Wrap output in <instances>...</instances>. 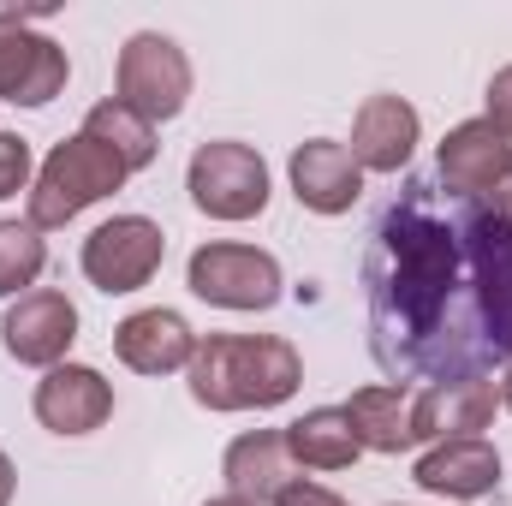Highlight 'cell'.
I'll return each instance as SVG.
<instances>
[{
  "label": "cell",
  "mask_w": 512,
  "mask_h": 506,
  "mask_svg": "<svg viewBox=\"0 0 512 506\" xmlns=\"http://www.w3.org/2000/svg\"><path fill=\"white\" fill-rule=\"evenodd\" d=\"M131 173L96 143V137H66V143H54L48 149V161L36 167V185H30V227L36 233H48V227H66V221H78L90 203H102V197H114L120 185H126Z\"/></svg>",
  "instance_id": "3"
},
{
  "label": "cell",
  "mask_w": 512,
  "mask_h": 506,
  "mask_svg": "<svg viewBox=\"0 0 512 506\" xmlns=\"http://www.w3.org/2000/svg\"><path fill=\"white\" fill-rule=\"evenodd\" d=\"M48 268V245L30 221H0V298L36 292V274Z\"/></svg>",
  "instance_id": "21"
},
{
  "label": "cell",
  "mask_w": 512,
  "mask_h": 506,
  "mask_svg": "<svg viewBox=\"0 0 512 506\" xmlns=\"http://www.w3.org/2000/svg\"><path fill=\"white\" fill-rule=\"evenodd\" d=\"M114 352H120V364L137 370V376H173V370H191V358H197V334H191V322L179 316V310H137L126 316L120 328H114Z\"/></svg>",
  "instance_id": "14"
},
{
  "label": "cell",
  "mask_w": 512,
  "mask_h": 506,
  "mask_svg": "<svg viewBox=\"0 0 512 506\" xmlns=\"http://www.w3.org/2000/svg\"><path fill=\"white\" fill-rule=\"evenodd\" d=\"M78 340V304L54 286H36L24 292L6 316H0V346L6 358L30 364V370H54Z\"/></svg>",
  "instance_id": "9"
},
{
  "label": "cell",
  "mask_w": 512,
  "mask_h": 506,
  "mask_svg": "<svg viewBox=\"0 0 512 506\" xmlns=\"http://www.w3.org/2000/svg\"><path fill=\"white\" fill-rule=\"evenodd\" d=\"M346 423L364 453H405L417 447V387L405 381H370L346 399Z\"/></svg>",
  "instance_id": "15"
},
{
  "label": "cell",
  "mask_w": 512,
  "mask_h": 506,
  "mask_svg": "<svg viewBox=\"0 0 512 506\" xmlns=\"http://www.w3.org/2000/svg\"><path fill=\"white\" fill-rule=\"evenodd\" d=\"M483 340H489V328H483L471 215L447 221L429 203V185H411V197L393 203L376 227L370 346H376L382 370L429 376V387H435V381H477Z\"/></svg>",
  "instance_id": "1"
},
{
  "label": "cell",
  "mask_w": 512,
  "mask_h": 506,
  "mask_svg": "<svg viewBox=\"0 0 512 506\" xmlns=\"http://www.w3.org/2000/svg\"><path fill=\"white\" fill-rule=\"evenodd\" d=\"M304 358L280 334H209L191 358V399L209 411H274L298 393Z\"/></svg>",
  "instance_id": "2"
},
{
  "label": "cell",
  "mask_w": 512,
  "mask_h": 506,
  "mask_svg": "<svg viewBox=\"0 0 512 506\" xmlns=\"http://www.w3.org/2000/svg\"><path fill=\"white\" fill-rule=\"evenodd\" d=\"M66 78H72L66 48L48 42L30 18L0 12V102H12V108H48L66 90Z\"/></svg>",
  "instance_id": "7"
},
{
  "label": "cell",
  "mask_w": 512,
  "mask_h": 506,
  "mask_svg": "<svg viewBox=\"0 0 512 506\" xmlns=\"http://www.w3.org/2000/svg\"><path fill=\"white\" fill-rule=\"evenodd\" d=\"M483 120L512 143V66H501V72L489 78V114H483Z\"/></svg>",
  "instance_id": "23"
},
{
  "label": "cell",
  "mask_w": 512,
  "mask_h": 506,
  "mask_svg": "<svg viewBox=\"0 0 512 506\" xmlns=\"http://www.w3.org/2000/svg\"><path fill=\"white\" fill-rule=\"evenodd\" d=\"M435 173H441V185H447L453 197L483 203V197L512 173V143L489 126V120H465V126H453L447 137H441Z\"/></svg>",
  "instance_id": "10"
},
{
  "label": "cell",
  "mask_w": 512,
  "mask_h": 506,
  "mask_svg": "<svg viewBox=\"0 0 512 506\" xmlns=\"http://www.w3.org/2000/svg\"><path fill=\"white\" fill-rule=\"evenodd\" d=\"M292 197L310 209V215H346L358 197H364V167L352 161L346 143L334 137H310L292 149Z\"/></svg>",
  "instance_id": "12"
},
{
  "label": "cell",
  "mask_w": 512,
  "mask_h": 506,
  "mask_svg": "<svg viewBox=\"0 0 512 506\" xmlns=\"http://www.w3.org/2000/svg\"><path fill=\"white\" fill-rule=\"evenodd\" d=\"M280 435H286L292 465H304V471H346L364 453L358 435H352V423H346V405H316L298 423H286Z\"/></svg>",
  "instance_id": "19"
},
{
  "label": "cell",
  "mask_w": 512,
  "mask_h": 506,
  "mask_svg": "<svg viewBox=\"0 0 512 506\" xmlns=\"http://www.w3.org/2000/svg\"><path fill=\"white\" fill-rule=\"evenodd\" d=\"M417 108L405 96H370L352 120V161L364 173H399L411 155H417Z\"/></svg>",
  "instance_id": "16"
},
{
  "label": "cell",
  "mask_w": 512,
  "mask_h": 506,
  "mask_svg": "<svg viewBox=\"0 0 512 506\" xmlns=\"http://www.w3.org/2000/svg\"><path fill=\"white\" fill-rule=\"evenodd\" d=\"M12 495H18V471H12V459L0 453V506H12Z\"/></svg>",
  "instance_id": "26"
},
{
  "label": "cell",
  "mask_w": 512,
  "mask_h": 506,
  "mask_svg": "<svg viewBox=\"0 0 512 506\" xmlns=\"http://www.w3.org/2000/svg\"><path fill=\"white\" fill-rule=\"evenodd\" d=\"M495 393H501V411H512V358H507V370H501V387Z\"/></svg>",
  "instance_id": "27"
},
{
  "label": "cell",
  "mask_w": 512,
  "mask_h": 506,
  "mask_svg": "<svg viewBox=\"0 0 512 506\" xmlns=\"http://www.w3.org/2000/svg\"><path fill=\"white\" fill-rule=\"evenodd\" d=\"M274 506H346V501H340L334 489H322V483H286Z\"/></svg>",
  "instance_id": "24"
},
{
  "label": "cell",
  "mask_w": 512,
  "mask_h": 506,
  "mask_svg": "<svg viewBox=\"0 0 512 506\" xmlns=\"http://www.w3.org/2000/svg\"><path fill=\"white\" fill-rule=\"evenodd\" d=\"M114 417V381L90 364H54L36 381V423L54 435H90Z\"/></svg>",
  "instance_id": "11"
},
{
  "label": "cell",
  "mask_w": 512,
  "mask_h": 506,
  "mask_svg": "<svg viewBox=\"0 0 512 506\" xmlns=\"http://www.w3.org/2000/svg\"><path fill=\"white\" fill-rule=\"evenodd\" d=\"M417 489L429 495H447V501H483L501 489V453L495 441L483 435H459V441H435L423 459H417Z\"/></svg>",
  "instance_id": "13"
},
{
  "label": "cell",
  "mask_w": 512,
  "mask_h": 506,
  "mask_svg": "<svg viewBox=\"0 0 512 506\" xmlns=\"http://www.w3.org/2000/svg\"><path fill=\"white\" fill-rule=\"evenodd\" d=\"M30 173H36L30 143H24L18 131H0V203H6V197H18V191L30 185Z\"/></svg>",
  "instance_id": "22"
},
{
  "label": "cell",
  "mask_w": 512,
  "mask_h": 506,
  "mask_svg": "<svg viewBox=\"0 0 512 506\" xmlns=\"http://www.w3.org/2000/svg\"><path fill=\"white\" fill-rule=\"evenodd\" d=\"M501 411L495 381H435L417 387V441H459V435H483Z\"/></svg>",
  "instance_id": "17"
},
{
  "label": "cell",
  "mask_w": 512,
  "mask_h": 506,
  "mask_svg": "<svg viewBox=\"0 0 512 506\" xmlns=\"http://www.w3.org/2000/svg\"><path fill=\"white\" fill-rule=\"evenodd\" d=\"M292 471H298V465H292V453H286V435H280V429H251V435H239V441L227 447V459H221L227 495H239V501H251V506L280 501V489H286V483H298Z\"/></svg>",
  "instance_id": "18"
},
{
  "label": "cell",
  "mask_w": 512,
  "mask_h": 506,
  "mask_svg": "<svg viewBox=\"0 0 512 506\" xmlns=\"http://www.w3.org/2000/svg\"><path fill=\"white\" fill-rule=\"evenodd\" d=\"M477 209H489L495 221H512V173L495 185V191H489V197H483V203H477Z\"/></svg>",
  "instance_id": "25"
},
{
  "label": "cell",
  "mask_w": 512,
  "mask_h": 506,
  "mask_svg": "<svg viewBox=\"0 0 512 506\" xmlns=\"http://www.w3.org/2000/svg\"><path fill=\"white\" fill-rule=\"evenodd\" d=\"M84 137H96V143H102L126 173H143V167L155 161V126H149L143 114H131L120 96H108V102H96V108H90Z\"/></svg>",
  "instance_id": "20"
},
{
  "label": "cell",
  "mask_w": 512,
  "mask_h": 506,
  "mask_svg": "<svg viewBox=\"0 0 512 506\" xmlns=\"http://www.w3.org/2000/svg\"><path fill=\"white\" fill-rule=\"evenodd\" d=\"M185 191L209 221H256L268 209V161L233 137L197 143V155L185 167Z\"/></svg>",
  "instance_id": "4"
},
{
  "label": "cell",
  "mask_w": 512,
  "mask_h": 506,
  "mask_svg": "<svg viewBox=\"0 0 512 506\" xmlns=\"http://www.w3.org/2000/svg\"><path fill=\"white\" fill-rule=\"evenodd\" d=\"M161 256H167V239H161V227L149 215H114V221H102L84 239V274H90L96 292L114 298V292L149 286L155 268H161Z\"/></svg>",
  "instance_id": "8"
},
{
  "label": "cell",
  "mask_w": 512,
  "mask_h": 506,
  "mask_svg": "<svg viewBox=\"0 0 512 506\" xmlns=\"http://www.w3.org/2000/svg\"><path fill=\"white\" fill-rule=\"evenodd\" d=\"M114 90L131 114H143L149 126L161 120H179L185 102H191V60L173 36L161 30H137L126 48H120V66H114Z\"/></svg>",
  "instance_id": "5"
},
{
  "label": "cell",
  "mask_w": 512,
  "mask_h": 506,
  "mask_svg": "<svg viewBox=\"0 0 512 506\" xmlns=\"http://www.w3.org/2000/svg\"><path fill=\"white\" fill-rule=\"evenodd\" d=\"M185 280L215 310H274L280 304V262L256 245H233V239L191 251Z\"/></svg>",
  "instance_id": "6"
},
{
  "label": "cell",
  "mask_w": 512,
  "mask_h": 506,
  "mask_svg": "<svg viewBox=\"0 0 512 506\" xmlns=\"http://www.w3.org/2000/svg\"><path fill=\"white\" fill-rule=\"evenodd\" d=\"M203 506H251V501H239V495H221V501H203Z\"/></svg>",
  "instance_id": "28"
}]
</instances>
